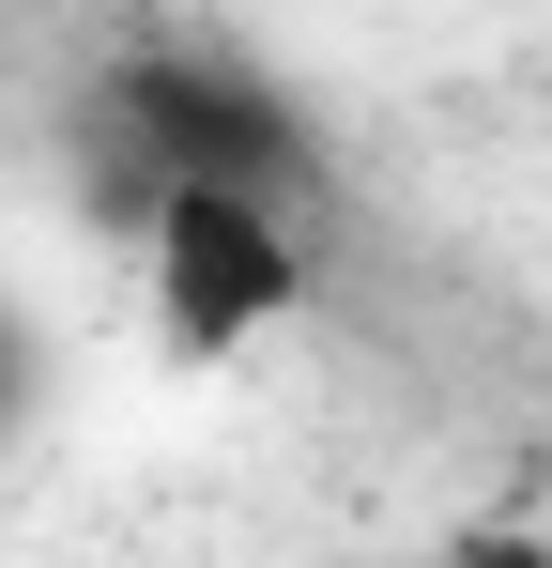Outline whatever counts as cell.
I'll list each match as a JSON object with an SVG mask.
<instances>
[{"label":"cell","instance_id":"obj_3","mask_svg":"<svg viewBox=\"0 0 552 568\" xmlns=\"http://www.w3.org/2000/svg\"><path fill=\"white\" fill-rule=\"evenodd\" d=\"M446 568H552V554H538V538H460Z\"/></svg>","mask_w":552,"mask_h":568},{"label":"cell","instance_id":"obj_2","mask_svg":"<svg viewBox=\"0 0 552 568\" xmlns=\"http://www.w3.org/2000/svg\"><path fill=\"white\" fill-rule=\"evenodd\" d=\"M123 123H139V154H154L170 185H231V200H276V215L307 185L292 108L246 93V78H215V62H123Z\"/></svg>","mask_w":552,"mask_h":568},{"label":"cell","instance_id":"obj_1","mask_svg":"<svg viewBox=\"0 0 552 568\" xmlns=\"http://www.w3.org/2000/svg\"><path fill=\"white\" fill-rule=\"evenodd\" d=\"M292 215L276 200H231V185H154V323L170 354H231L292 307Z\"/></svg>","mask_w":552,"mask_h":568}]
</instances>
